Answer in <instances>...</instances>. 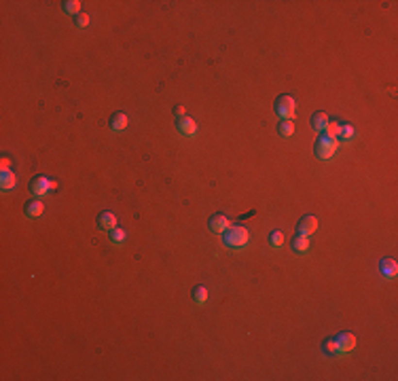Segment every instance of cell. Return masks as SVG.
<instances>
[{
    "label": "cell",
    "instance_id": "cell-1",
    "mask_svg": "<svg viewBox=\"0 0 398 381\" xmlns=\"http://www.w3.org/2000/svg\"><path fill=\"white\" fill-rule=\"evenodd\" d=\"M248 242H250V233L246 227L233 225L222 233V244H225L227 248H244Z\"/></svg>",
    "mask_w": 398,
    "mask_h": 381
},
{
    "label": "cell",
    "instance_id": "cell-2",
    "mask_svg": "<svg viewBox=\"0 0 398 381\" xmlns=\"http://www.w3.org/2000/svg\"><path fill=\"white\" fill-rule=\"evenodd\" d=\"M339 150V140L337 138H329V136H320L314 144V155L318 159L326 161L331 157H335V152Z\"/></svg>",
    "mask_w": 398,
    "mask_h": 381
},
{
    "label": "cell",
    "instance_id": "cell-3",
    "mask_svg": "<svg viewBox=\"0 0 398 381\" xmlns=\"http://www.w3.org/2000/svg\"><path fill=\"white\" fill-rule=\"evenodd\" d=\"M297 113V102L290 96H280L276 99V115L280 116V121H292V116Z\"/></svg>",
    "mask_w": 398,
    "mask_h": 381
},
{
    "label": "cell",
    "instance_id": "cell-4",
    "mask_svg": "<svg viewBox=\"0 0 398 381\" xmlns=\"http://www.w3.org/2000/svg\"><path fill=\"white\" fill-rule=\"evenodd\" d=\"M55 186H57L55 180L47 178V176H36V178L30 182V191L34 193V195H47V193H53Z\"/></svg>",
    "mask_w": 398,
    "mask_h": 381
},
{
    "label": "cell",
    "instance_id": "cell-5",
    "mask_svg": "<svg viewBox=\"0 0 398 381\" xmlns=\"http://www.w3.org/2000/svg\"><path fill=\"white\" fill-rule=\"evenodd\" d=\"M335 341H337L339 354H349V351L356 348V337L352 335V332H339V335L335 337Z\"/></svg>",
    "mask_w": 398,
    "mask_h": 381
},
{
    "label": "cell",
    "instance_id": "cell-6",
    "mask_svg": "<svg viewBox=\"0 0 398 381\" xmlns=\"http://www.w3.org/2000/svg\"><path fill=\"white\" fill-rule=\"evenodd\" d=\"M298 231L297 233H301V235H312V233L318 231V218L315 216H301V220H298V225H297Z\"/></svg>",
    "mask_w": 398,
    "mask_h": 381
},
{
    "label": "cell",
    "instance_id": "cell-7",
    "mask_svg": "<svg viewBox=\"0 0 398 381\" xmlns=\"http://www.w3.org/2000/svg\"><path fill=\"white\" fill-rule=\"evenodd\" d=\"M208 227H210V231L212 233H225L227 229L231 227V220L227 218L225 214H214V216H210Z\"/></svg>",
    "mask_w": 398,
    "mask_h": 381
},
{
    "label": "cell",
    "instance_id": "cell-8",
    "mask_svg": "<svg viewBox=\"0 0 398 381\" xmlns=\"http://www.w3.org/2000/svg\"><path fill=\"white\" fill-rule=\"evenodd\" d=\"M379 273H381L383 278H388V280H394V278H396V273H398L396 261H394V259H390V256L381 259V261H379Z\"/></svg>",
    "mask_w": 398,
    "mask_h": 381
},
{
    "label": "cell",
    "instance_id": "cell-9",
    "mask_svg": "<svg viewBox=\"0 0 398 381\" xmlns=\"http://www.w3.org/2000/svg\"><path fill=\"white\" fill-rule=\"evenodd\" d=\"M0 189H2L4 193L17 189V176L11 172V169H2V176H0Z\"/></svg>",
    "mask_w": 398,
    "mask_h": 381
},
{
    "label": "cell",
    "instance_id": "cell-10",
    "mask_svg": "<svg viewBox=\"0 0 398 381\" xmlns=\"http://www.w3.org/2000/svg\"><path fill=\"white\" fill-rule=\"evenodd\" d=\"M98 225H100V229H104V231H113L116 227V216L113 212H100Z\"/></svg>",
    "mask_w": 398,
    "mask_h": 381
},
{
    "label": "cell",
    "instance_id": "cell-11",
    "mask_svg": "<svg viewBox=\"0 0 398 381\" xmlns=\"http://www.w3.org/2000/svg\"><path fill=\"white\" fill-rule=\"evenodd\" d=\"M176 127H178V132L180 133H184V136H195V132H197V123L191 119V116H184V119H180L176 123Z\"/></svg>",
    "mask_w": 398,
    "mask_h": 381
},
{
    "label": "cell",
    "instance_id": "cell-12",
    "mask_svg": "<svg viewBox=\"0 0 398 381\" xmlns=\"http://www.w3.org/2000/svg\"><path fill=\"white\" fill-rule=\"evenodd\" d=\"M127 123H130V119H127L125 113H115L113 116H110V130H113V132H123L127 127Z\"/></svg>",
    "mask_w": 398,
    "mask_h": 381
},
{
    "label": "cell",
    "instance_id": "cell-13",
    "mask_svg": "<svg viewBox=\"0 0 398 381\" xmlns=\"http://www.w3.org/2000/svg\"><path fill=\"white\" fill-rule=\"evenodd\" d=\"M290 246H292V250H295L297 254H303V252H307V248H309V237H307V235H301V233H297V235L292 237Z\"/></svg>",
    "mask_w": 398,
    "mask_h": 381
},
{
    "label": "cell",
    "instance_id": "cell-14",
    "mask_svg": "<svg viewBox=\"0 0 398 381\" xmlns=\"http://www.w3.org/2000/svg\"><path fill=\"white\" fill-rule=\"evenodd\" d=\"M43 212H45V203L40 199H32V201L26 203V216H30V218H36Z\"/></svg>",
    "mask_w": 398,
    "mask_h": 381
},
{
    "label": "cell",
    "instance_id": "cell-15",
    "mask_svg": "<svg viewBox=\"0 0 398 381\" xmlns=\"http://www.w3.org/2000/svg\"><path fill=\"white\" fill-rule=\"evenodd\" d=\"M309 123H312V130L314 132H324L326 123H329V116H326V113H314L312 119H309Z\"/></svg>",
    "mask_w": 398,
    "mask_h": 381
},
{
    "label": "cell",
    "instance_id": "cell-16",
    "mask_svg": "<svg viewBox=\"0 0 398 381\" xmlns=\"http://www.w3.org/2000/svg\"><path fill=\"white\" fill-rule=\"evenodd\" d=\"M322 354L326 356V358H335V356H339V349H337V341L335 337H329L324 339V343H322Z\"/></svg>",
    "mask_w": 398,
    "mask_h": 381
},
{
    "label": "cell",
    "instance_id": "cell-17",
    "mask_svg": "<svg viewBox=\"0 0 398 381\" xmlns=\"http://www.w3.org/2000/svg\"><path fill=\"white\" fill-rule=\"evenodd\" d=\"M356 138V130L349 123H341V132H339V138L337 140H341V142H352V140Z\"/></svg>",
    "mask_w": 398,
    "mask_h": 381
},
{
    "label": "cell",
    "instance_id": "cell-18",
    "mask_svg": "<svg viewBox=\"0 0 398 381\" xmlns=\"http://www.w3.org/2000/svg\"><path fill=\"white\" fill-rule=\"evenodd\" d=\"M278 133L284 138H290L292 133H295V123L292 121H280L278 123Z\"/></svg>",
    "mask_w": 398,
    "mask_h": 381
},
{
    "label": "cell",
    "instance_id": "cell-19",
    "mask_svg": "<svg viewBox=\"0 0 398 381\" xmlns=\"http://www.w3.org/2000/svg\"><path fill=\"white\" fill-rule=\"evenodd\" d=\"M339 132H341V123L339 121H329L324 127V136L329 138H339Z\"/></svg>",
    "mask_w": 398,
    "mask_h": 381
},
{
    "label": "cell",
    "instance_id": "cell-20",
    "mask_svg": "<svg viewBox=\"0 0 398 381\" xmlns=\"http://www.w3.org/2000/svg\"><path fill=\"white\" fill-rule=\"evenodd\" d=\"M206 298H208L206 286H195V288H193V301H195L197 305H203L206 303Z\"/></svg>",
    "mask_w": 398,
    "mask_h": 381
},
{
    "label": "cell",
    "instance_id": "cell-21",
    "mask_svg": "<svg viewBox=\"0 0 398 381\" xmlns=\"http://www.w3.org/2000/svg\"><path fill=\"white\" fill-rule=\"evenodd\" d=\"M64 11L70 15H74V13H81V2H77V0H68V2H64L62 4Z\"/></svg>",
    "mask_w": 398,
    "mask_h": 381
},
{
    "label": "cell",
    "instance_id": "cell-22",
    "mask_svg": "<svg viewBox=\"0 0 398 381\" xmlns=\"http://www.w3.org/2000/svg\"><path fill=\"white\" fill-rule=\"evenodd\" d=\"M125 235H127V233L123 231V229H119V227H115L113 231H110V237H113V244H123V242H125Z\"/></svg>",
    "mask_w": 398,
    "mask_h": 381
},
{
    "label": "cell",
    "instance_id": "cell-23",
    "mask_svg": "<svg viewBox=\"0 0 398 381\" xmlns=\"http://www.w3.org/2000/svg\"><path fill=\"white\" fill-rule=\"evenodd\" d=\"M269 244H271L273 248H280V246L284 244V235L280 231H271V235H269Z\"/></svg>",
    "mask_w": 398,
    "mask_h": 381
},
{
    "label": "cell",
    "instance_id": "cell-24",
    "mask_svg": "<svg viewBox=\"0 0 398 381\" xmlns=\"http://www.w3.org/2000/svg\"><path fill=\"white\" fill-rule=\"evenodd\" d=\"M87 23H89V15H87V13H79V15H77V26H79V28H85Z\"/></svg>",
    "mask_w": 398,
    "mask_h": 381
},
{
    "label": "cell",
    "instance_id": "cell-25",
    "mask_svg": "<svg viewBox=\"0 0 398 381\" xmlns=\"http://www.w3.org/2000/svg\"><path fill=\"white\" fill-rule=\"evenodd\" d=\"M174 115H176V119H184V106H176L174 108Z\"/></svg>",
    "mask_w": 398,
    "mask_h": 381
}]
</instances>
